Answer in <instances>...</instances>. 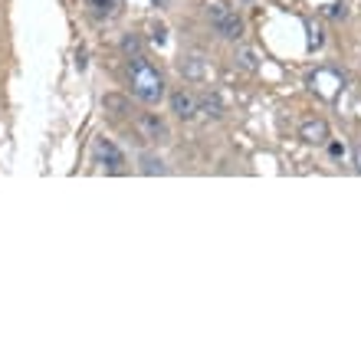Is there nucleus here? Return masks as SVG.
Listing matches in <instances>:
<instances>
[{
	"instance_id": "obj_1",
	"label": "nucleus",
	"mask_w": 361,
	"mask_h": 361,
	"mask_svg": "<svg viewBox=\"0 0 361 361\" xmlns=\"http://www.w3.org/2000/svg\"><path fill=\"white\" fill-rule=\"evenodd\" d=\"M128 86L135 99H142L145 105H158L164 99V76L145 56H132L128 63Z\"/></svg>"
},
{
	"instance_id": "obj_6",
	"label": "nucleus",
	"mask_w": 361,
	"mask_h": 361,
	"mask_svg": "<svg viewBox=\"0 0 361 361\" xmlns=\"http://www.w3.org/2000/svg\"><path fill=\"white\" fill-rule=\"evenodd\" d=\"M171 109L178 118H184V122H190L194 115H197V102H194V95L188 92H174L171 95Z\"/></svg>"
},
{
	"instance_id": "obj_3",
	"label": "nucleus",
	"mask_w": 361,
	"mask_h": 361,
	"mask_svg": "<svg viewBox=\"0 0 361 361\" xmlns=\"http://www.w3.org/2000/svg\"><path fill=\"white\" fill-rule=\"evenodd\" d=\"M138 132H142L145 142H168V138H171L168 125H164L158 115H152V112H145L142 118H138Z\"/></svg>"
},
{
	"instance_id": "obj_15",
	"label": "nucleus",
	"mask_w": 361,
	"mask_h": 361,
	"mask_svg": "<svg viewBox=\"0 0 361 361\" xmlns=\"http://www.w3.org/2000/svg\"><path fill=\"white\" fill-rule=\"evenodd\" d=\"M240 59H243V66L253 69V53H240Z\"/></svg>"
},
{
	"instance_id": "obj_9",
	"label": "nucleus",
	"mask_w": 361,
	"mask_h": 361,
	"mask_svg": "<svg viewBox=\"0 0 361 361\" xmlns=\"http://www.w3.org/2000/svg\"><path fill=\"white\" fill-rule=\"evenodd\" d=\"M197 109H200V112H207L210 118H220V115H224V105H220V99H217V95H210V92L200 99Z\"/></svg>"
},
{
	"instance_id": "obj_14",
	"label": "nucleus",
	"mask_w": 361,
	"mask_h": 361,
	"mask_svg": "<svg viewBox=\"0 0 361 361\" xmlns=\"http://www.w3.org/2000/svg\"><path fill=\"white\" fill-rule=\"evenodd\" d=\"M152 39L154 43H164V27H152Z\"/></svg>"
},
{
	"instance_id": "obj_4",
	"label": "nucleus",
	"mask_w": 361,
	"mask_h": 361,
	"mask_svg": "<svg viewBox=\"0 0 361 361\" xmlns=\"http://www.w3.org/2000/svg\"><path fill=\"white\" fill-rule=\"evenodd\" d=\"M299 138H302L305 145H325L329 142V125H325L322 118H309V122L299 125Z\"/></svg>"
},
{
	"instance_id": "obj_8",
	"label": "nucleus",
	"mask_w": 361,
	"mask_h": 361,
	"mask_svg": "<svg viewBox=\"0 0 361 361\" xmlns=\"http://www.w3.org/2000/svg\"><path fill=\"white\" fill-rule=\"evenodd\" d=\"M138 168H142V174H168V164L161 158H154V154H142Z\"/></svg>"
},
{
	"instance_id": "obj_7",
	"label": "nucleus",
	"mask_w": 361,
	"mask_h": 361,
	"mask_svg": "<svg viewBox=\"0 0 361 361\" xmlns=\"http://www.w3.org/2000/svg\"><path fill=\"white\" fill-rule=\"evenodd\" d=\"M180 73L188 79H204L207 76V66H204V59L200 56H188L184 63H180Z\"/></svg>"
},
{
	"instance_id": "obj_12",
	"label": "nucleus",
	"mask_w": 361,
	"mask_h": 361,
	"mask_svg": "<svg viewBox=\"0 0 361 361\" xmlns=\"http://www.w3.org/2000/svg\"><path fill=\"white\" fill-rule=\"evenodd\" d=\"M89 4H92L95 13H112L115 10V0H89Z\"/></svg>"
},
{
	"instance_id": "obj_11",
	"label": "nucleus",
	"mask_w": 361,
	"mask_h": 361,
	"mask_svg": "<svg viewBox=\"0 0 361 361\" xmlns=\"http://www.w3.org/2000/svg\"><path fill=\"white\" fill-rule=\"evenodd\" d=\"M122 49L128 53V56H142V39L135 37V33H128V37L122 39Z\"/></svg>"
},
{
	"instance_id": "obj_16",
	"label": "nucleus",
	"mask_w": 361,
	"mask_h": 361,
	"mask_svg": "<svg viewBox=\"0 0 361 361\" xmlns=\"http://www.w3.org/2000/svg\"><path fill=\"white\" fill-rule=\"evenodd\" d=\"M158 4H168V0H158Z\"/></svg>"
},
{
	"instance_id": "obj_2",
	"label": "nucleus",
	"mask_w": 361,
	"mask_h": 361,
	"mask_svg": "<svg viewBox=\"0 0 361 361\" xmlns=\"http://www.w3.org/2000/svg\"><path fill=\"white\" fill-rule=\"evenodd\" d=\"M95 158L102 161V168H109L112 174H118L125 168V154L115 148L109 138H95Z\"/></svg>"
},
{
	"instance_id": "obj_10",
	"label": "nucleus",
	"mask_w": 361,
	"mask_h": 361,
	"mask_svg": "<svg viewBox=\"0 0 361 361\" xmlns=\"http://www.w3.org/2000/svg\"><path fill=\"white\" fill-rule=\"evenodd\" d=\"M102 105H105V109H109L112 115H125V112H128V102H125L122 95H115V92H112V95H105Z\"/></svg>"
},
{
	"instance_id": "obj_5",
	"label": "nucleus",
	"mask_w": 361,
	"mask_h": 361,
	"mask_svg": "<svg viewBox=\"0 0 361 361\" xmlns=\"http://www.w3.org/2000/svg\"><path fill=\"white\" fill-rule=\"evenodd\" d=\"M214 30H217L224 39H240L243 37V23H240V17L233 13V10H227L224 17L214 20Z\"/></svg>"
},
{
	"instance_id": "obj_13",
	"label": "nucleus",
	"mask_w": 361,
	"mask_h": 361,
	"mask_svg": "<svg viewBox=\"0 0 361 361\" xmlns=\"http://www.w3.org/2000/svg\"><path fill=\"white\" fill-rule=\"evenodd\" d=\"M352 164H355V171L361 174V145H355V152H352Z\"/></svg>"
}]
</instances>
